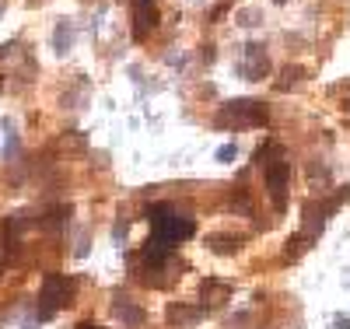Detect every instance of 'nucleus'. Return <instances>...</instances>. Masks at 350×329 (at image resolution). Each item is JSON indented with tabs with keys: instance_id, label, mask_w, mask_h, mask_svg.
Here are the masks:
<instances>
[{
	"instance_id": "f257e3e1",
	"label": "nucleus",
	"mask_w": 350,
	"mask_h": 329,
	"mask_svg": "<svg viewBox=\"0 0 350 329\" xmlns=\"http://www.w3.org/2000/svg\"><path fill=\"white\" fill-rule=\"evenodd\" d=\"M148 221H151V238L161 246H179V242H189V238L196 235V221L179 214L172 203H158L148 211Z\"/></svg>"
},
{
	"instance_id": "f03ea898",
	"label": "nucleus",
	"mask_w": 350,
	"mask_h": 329,
	"mask_svg": "<svg viewBox=\"0 0 350 329\" xmlns=\"http://www.w3.org/2000/svg\"><path fill=\"white\" fill-rule=\"evenodd\" d=\"M267 105L256 102V98H231L217 109L214 116V127L217 130H252V127H267Z\"/></svg>"
},
{
	"instance_id": "7ed1b4c3",
	"label": "nucleus",
	"mask_w": 350,
	"mask_h": 329,
	"mask_svg": "<svg viewBox=\"0 0 350 329\" xmlns=\"http://www.w3.org/2000/svg\"><path fill=\"white\" fill-rule=\"evenodd\" d=\"M74 291H77V284H74L70 277H64V274H46V277H42V287H39V319L46 322V319H53L60 308H67V305L74 302Z\"/></svg>"
},
{
	"instance_id": "20e7f679",
	"label": "nucleus",
	"mask_w": 350,
	"mask_h": 329,
	"mask_svg": "<svg viewBox=\"0 0 350 329\" xmlns=\"http://www.w3.org/2000/svg\"><path fill=\"white\" fill-rule=\"evenodd\" d=\"M262 165V179H267V193L273 200V211L284 214L287 211V179H291V165L284 155H273V158H256Z\"/></svg>"
},
{
	"instance_id": "39448f33",
	"label": "nucleus",
	"mask_w": 350,
	"mask_h": 329,
	"mask_svg": "<svg viewBox=\"0 0 350 329\" xmlns=\"http://www.w3.org/2000/svg\"><path fill=\"white\" fill-rule=\"evenodd\" d=\"M270 74V56L262 46L249 42L242 46V60H239V77L242 81H259V77H267Z\"/></svg>"
},
{
	"instance_id": "423d86ee",
	"label": "nucleus",
	"mask_w": 350,
	"mask_h": 329,
	"mask_svg": "<svg viewBox=\"0 0 350 329\" xmlns=\"http://www.w3.org/2000/svg\"><path fill=\"white\" fill-rule=\"evenodd\" d=\"M130 4H133V39L144 42L158 28V21H161L158 4H154V0H130Z\"/></svg>"
},
{
	"instance_id": "0eeeda50",
	"label": "nucleus",
	"mask_w": 350,
	"mask_h": 329,
	"mask_svg": "<svg viewBox=\"0 0 350 329\" xmlns=\"http://www.w3.org/2000/svg\"><path fill=\"white\" fill-rule=\"evenodd\" d=\"M112 315L120 319L123 326H144V319H148V312L137 308L130 298H116V302H112Z\"/></svg>"
},
{
	"instance_id": "6e6552de",
	"label": "nucleus",
	"mask_w": 350,
	"mask_h": 329,
	"mask_svg": "<svg viewBox=\"0 0 350 329\" xmlns=\"http://www.w3.org/2000/svg\"><path fill=\"white\" fill-rule=\"evenodd\" d=\"M53 49L60 53V56H67L74 49V21L70 18L56 21V28H53Z\"/></svg>"
},
{
	"instance_id": "1a4fd4ad",
	"label": "nucleus",
	"mask_w": 350,
	"mask_h": 329,
	"mask_svg": "<svg viewBox=\"0 0 350 329\" xmlns=\"http://www.w3.org/2000/svg\"><path fill=\"white\" fill-rule=\"evenodd\" d=\"M203 312H207V308H183V305H172V308H168V322H172V326H193Z\"/></svg>"
},
{
	"instance_id": "9d476101",
	"label": "nucleus",
	"mask_w": 350,
	"mask_h": 329,
	"mask_svg": "<svg viewBox=\"0 0 350 329\" xmlns=\"http://www.w3.org/2000/svg\"><path fill=\"white\" fill-rule=\"evenodd\" d=\"M207 246H211L214 252H239V249H242V238H239V235H231V238H228V235H211Z\"/></svg>"
},
{
	"instance_id": "9b49d317",
	"label": "nucleus",
	"mask_w": 350,
	"mask_h": 329,
	"mask_svg": "<svg viewBox=\"0 0 350 329\" xmlns=\"http://www.w3.org/2000/svg\"><path fill=\"white\" fill-rule=\"evenodd\" d=\"M235 18H239V25H245V28H256V25H262V11H256V8H245V11H239Z\"/></svg>"
},
{
	"instance_id": "f8f14e48",
	"label": "nucleus",
	"mask_w": 350,
	"mask_h": 329,
	"mask_svg": "<svg viewBox=\"0 0 350 329\" xmlns=\"http://www.w3.org/2000/svg\"><path fill=\"white\" fill-rule=\"evenodd\" d=\"M235 155H239V147H235V144H221L214 158H217L221 165H231V161H235Z\"/></svg>"
},
{
	"instance_id": "ddd939ff",
	"label": "nucleus",
	"mask_w": 350,
	"mask_h": 329,
	"mask_svg": "<svg viewBox=\"0 0 350 329\" xmlns=\"http://www.w3.org/2000/svg\"><path fill=\"white\" fill-rule=\"evenodd\" d=\"M333 322H336V329H350V315H336Z\"/></svg>"
},
{
	"instance_id": "4468645a",
	"label": "nucleus",
	"mask_w": 350,
	"mask_h": 329,
	"mask_svg": "<svg viewBox=\"0 0 350 329\" xmlns=\"http://www.w3.org/2000/svg\"><path fill=\"white\" fill-rule=\"evenodd\" d=\"M77 329H105V326H95V322H88V319H84V322H77Z\"/></svg>"
},
{
	"instance_id": "2eb2a0df",
	"label": "nucleus",
	"mask_w": 350,
	"mask_h": 329,
	"mask_svg": "<svg viewBox=\"0 0 350 329\" xmlns=\"http://www.w3.org/2000/svg\"><path fill=\"white\" fill-rule=\"evenodd\" d=\"M4 8H8V0H0V14H4Z\"/></svg>"
},
{
	"instance_id": "dca6fc26",
	"label": "nucleus",
	"mask_w": 350,
	"mask_h": 329,
	"mask_svg": "<svg viewBox=\"0 0 350 329\" xmlns=\"http://www.w3.org/2000/svg\"><path fill=\"white\" fill-rule=\"evenodd\" d=\"M273 4H284V0H273Z\"/></svg>"
},
{
	"instance_id": "f3484780",
	"label": "nucleus",
	"mask_w": 350,
	"mask_h": 329,
	"mask_svg": "<svg viewBox=\"0 0 350 329\" xmlns=\"http://www.w3.org/2000/svg\"><path fill=\"white\" fill-rule=\"evenodd\" d=\"M0 88H4V81H0Z\"/></svg>"
},
{
	"instance_id": "a211bd4d",
	"label": "nucleus",
	"mask_w": 350,
	"mask_h": 329,
	"mask_svg": "<svg viewBox=\"0 0 350 329\" xmlns=\"http://www.w3.org/2000/svg\"><path fill=\"white\" fill-rule=\"evenodd\" d=\"M347 109H350V102H347Z\"/></svg>"
}]
</instances>
